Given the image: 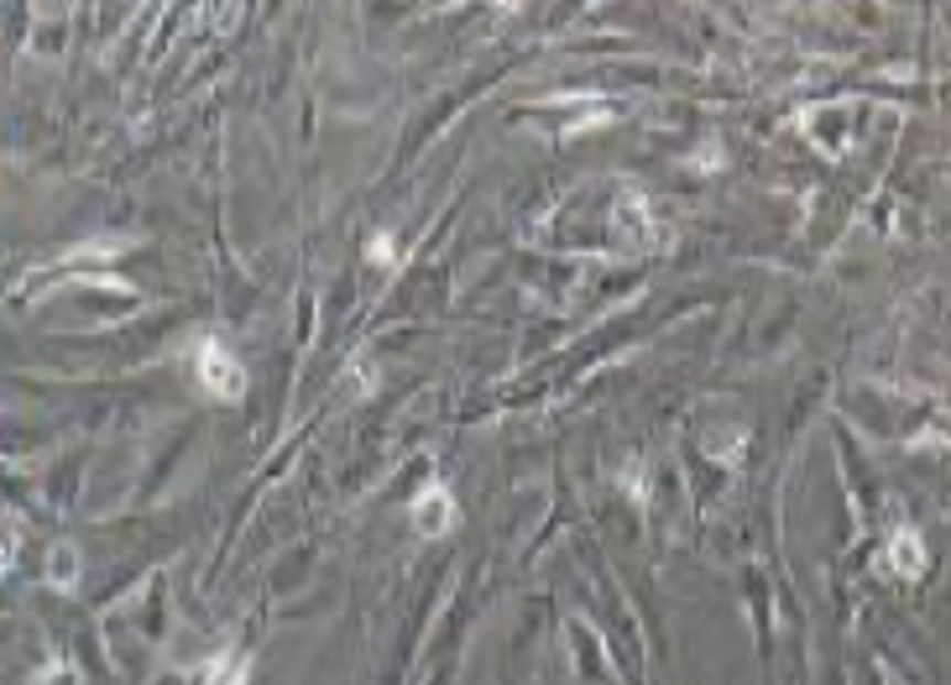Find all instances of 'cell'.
<instances>
[{
	"mask_svg": "<svg viewBox=\"0 0 951 685\" xmlns=\"http://www.w3.org/2000/svg\"><path fill=\"white\" fill-rule=\"evenodd\" d=\"M414 528H418V534H429V539H435V534H445V528H456V497H450L439 482H429L414 497Z\"/></svg>",
	"mask_w": 951,
	"mask_h": 685,
	"instance_id": "2",
	"label": "cell"
},
{
	"mask_svg": "<svg viewBox=\"0 0 951 685\" xmlns=\"http://www.w3.org/2000/svg\"><path fill=\"white\" fill-rule=\"evenodd\" d=\"M889 570L894 576H920V570H926V545H920L915 528L899 524L889 534Z\"/></svg>",
	"mask_w": 951,
	"mask_h": 685,
	"instance_id": "3",
	"label": "cell"
},
{
	"mask_svg": "<svg viewBox=\"0 0 951 685\" xmlns=\"http://www.w3.org/2000/svg\"><path fill=\"white\" fill-rule=\"evenodd\" d=\"M194 372H199V383H204V393H215V398H241L246 393V366L225 351L220 341H204L194 351Z\"/></svg>",
	"mask_w": 951,
	"mask_h": 685,
	"instance_id": "1",
	"label": "cell"
}]
</instances>
